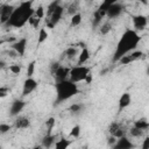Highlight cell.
Instances as JSON below:
<instances>
[{
    "instance_id": "36",
    "label": "cell",
    "mask_w": 149,
    "mask_h": 149,
    "mask_svg": "<svg viewBox=\"0 0 149 149\" xmlns=\"http://www.w3.org/2000/svg\"><path fill=\"white\" fill-rule=\"evenodd\" d=\"M10 92L9 87H6V86H1L0 87V98H5L8 93Z\"/></svg>"
},
{
    "instance_id": "32",
    "label": "cell",
    "mask_w": 149,
    "mask_h": 149,
    "mask_svg": "<svg viewBox=\"0 0 149 149\" xmlns=\"http://www.w3.org/2000/svg\"><path fill=\"white\" fill-rule=\"evenodd\" d=\"M79 135H80V126L76 125V126H73V127L71 128V130H70V136L77 139V137H79Z\"/></svg>"
},
{
    "instance_id": "6",
    "label": "cell",
    "mask_w": 149,
    "mask_h": 149,
    "mask_svg": "<svg viewBox=\"0 0 149 149\" xmlns=\"http://www.w3.org/2000/svg\"><path fill=\"white\" fill-rule=\"evenodd\" d=\"M91 72V69L85 66V65H76L72 66L70 69V77L69 79L72 80L73 83H80V81H85L86 78L88 77Z\"/></svg>"
},
{
    "instance_id": "4",
    "label": "cell",
    "mask_w": 149,
    "mask_h": 149,
    "mask_svg": "<svg viewBox=\"0 0 149 149\" xmlns=\"http://www.w3.org/2000/svg\"><path fill=\"white\" fill-rule=\"evenodd\" d=\"M63 14H64V7L61 3V0L51 1L48 5L47 10H45V17H47L45 19V27L49 29L55 28L59 23Z\"/></svg>"
},
{
    "instance_id": "26",
    "label": "cell",
    "mask_w": 149,
    "mask_h": 149,
    "mask_svg": "<svg viewBox=\"0 0 149 149\" xmlns=\"http://www.w3.org/2000/svg\"><path fill=\"white\" fill-rule=\"evenodd\" d=\"M81 22V14L80 13H76L74 15L71 16V21H70V26L71 27H77L79 26Z\"/></svg>"
},
{
    "instance_id": "14",
    "label": "cell",
    "mask_w": 149,
    "mask_h": 149,
    "mask_svg": "<svg viewBox=\"0 0 149 149\" xmlns=\"http://www.w3.org/2000/svg\"><path fill=\"white\" fill-rule=\"evenodd\" d=\"M134 147H135V144L126 135H123V136H121L116 140V143L114 144L113 148L114 149H130V148H134Z\"/></svg>"
},
{
    "instance_id": "7",
    "label": "cell",
    "mask_w": 149,
    "mask_h": 149,
    "mask_svg": "<svg viewBox=\"0 0 149 149\" xmlns=\"http://www.w3.org/2000/svg\"><path fill=\"white\" fill-rule=\"evenodd\" d=\"M123 9H125V6L120 1L114 2V3H112L111 6L107 7V9H106V16L108 19H115V17H118V16H120L122 14Z\"/></svg>"
},
{
    "instance_id": "1",
    "label": "cell",
    "mask_w": 149,
    "mask_h": 149,
    "mask_svg": "<svg viewBox=\"0 0 149 149\" xmlns=\"http://www.w3.org/2000/svg\"><path fill=\"white\" fill-rule=\"evenodd\" d=\"M140 41H141V37L135 29H126L116 43V47L113 54V62L116 63L120 61L121 57L136 50Z\"/></svg>"
},
{
    "instance_id": "8",
    "label": "cell",
    "mask_w": 149,
    "mask_h": 149,
    "mask_svg": "<svg viewBox=\"0 0 149 149\" xmlns=\"http://www.w3.org/2000/svg\"><path fill=\"white\" fill-rule=\"evenodd\" d=\"M14 8H15V6L9 5V3H2L0 6V23L2 26H5L8 22L10 15L14 12Z\"/></svg>"
},
{
    "instance_id": "29",
    "label": "cell",
    "mask_w": 149,
    "mask_h": 149,
    "mask_svg": "<svg viewBox=\"0 0 149 149\" xmlns=\"http://www.w3.org/2000/svg\"><path fill=\"white\" fill-rule=\"evenodd\" d=\"M111 29H112V24L109 22H105V23L100 24V34H102V35L108 34L111 31Z\"/></svg>"
},
{
    "instance_id": "40",
    "label": "cell",
    "mask_w": 149,
    "mask_h": 149,
    "mask_svg": "<svg viewBox=\"0 0 149 149\" xmlns=\"http://www.w3.org/2000/svg\"><path fill=\"white\" fill-rule=\"evenodd\" d=\"M146 74L149 77V65H148V66H147V69H146Z\"/></svg>"
},
{
    "instance_id": "27",
    "label": "cell",
    "mask_w": 149,
    "mask_h": 149,
    "mask_svg": "<svg viewBox=\"0 0 149 149\" xmlns=\"http://www.w3.org/2000/svg\"><path fill=\"white\" fill-rule=\"evenodd\" d=\"M129 134H130L132 137H141V136H143L144 130H142V129H140V128L133 126V127L130 128V130H129Z\"/></svg>"
},
{
    "instance_id": "30",
    "label": "cell",
    "mask_w": 149,
    "mask_h": 149,
    "mask_svg": "<svg viewBox=\"0 0 149 149\" xmlns=\"http://www.w3.org/2000/svg\"><path fill=\"white\" fill-rule=\"evenodd\" d=\"M36 68V61H31L27 66V77H33Z\"/></svg>"
},
{
    "instance_id": "20",
    "label": "cell",
    "mask_w": 149,
    "mask_h": 149,
    "mask_svg": "<svg viewBox=\"0 0 149 149\" xmlns=\"http://www.w3.org/2000/svg\"><path fill=\"white\" fill-rule=\"evenodd\" d=\"M90 56H91V54H90V50H88V48H86V47H84L81 50H80V52H79V55H78V65H84L88 59H90Z\"/></svg>"
},
{
    "instance_id": "15",
    "label": "cell",
    "mask_w": 149,
    "mask_h": 149,
    "mask_svg": "<svg viewBox=\"0 0 149 149\" xmlns=\"http://www.w3.org/2000/svg\"><path fill=\"white\" fill-rule=\"evenodd\" d=\"M108 132H109L111 135H113V136H115L118 139L123 136V135H126V132H125L123 127L119 122H112L109 125V127H108Z\"/></svg>"
},
{
    "instance_id": "38",
    "label": "cell",
    "mask_w": 149,
    "mask_h": 149,
    "mask_svg": "<svg viewBox=\"0 0 149 149\" xmlns=\"http://www.w3.org/2000/svg\"><path fill=\"white\" fill-rule=\"evenodd\" d=\"M141 148L142 149H149V136L144 137V140H143V142L141 144Z\"/></svg>"
},
{
    "instance_id": "9",
    "label": "cell",
    "mask_w": 149,
    "mask_h": 149,
    "mask_svg": "<svg viewBox=\"0 0 149 149\" xmlns=\"http://www.w3.org/2000/svg\"><path fill=\"white\" fill-rule=\"evenodd\" d=\"M38 86V83L33 77H27L22 85V97H27L30 93H33Z\"/></svg>"
},
{
    "instance_id": "34",
    "label": "cell",
    "mask_w": 149,
    "mask_h": 149,
    "mask_svg": "<svg viewBox=\"0 0 149 149\" xmlns=\"http://www.w3.org/2000/svg\"><path fill=\"white\" fill-rule=\"evenodd\" d=\"M10 128H12V126L10 125H8V123H0V134L1 135H5L6 133H8L9 130H10Z\"/></svg>"
},
{
    "instance_id": "35",
    "label": "cell",
    "mask_w": 149,
    "mask_h": 149,
    "mask_svg": "<svg viewBox=\"0 0 149 149\" xmlns=\"http://www.w3.org/2000/svg\"><path fill=\"white\" fill-rule=\"evenodd\" d=\"M35 15L38 17V19H43L45 16V10L42 6H38L36 9H35Z\"/></svg>"
},
{
    "instance_id": "3",
    "label": "cell",
    "mask_w": 149,
    "mask_h": 149,
    "mask_svg": "<svg viewBox=\"0 0 149 149\" xmlns=\"http://www.w3.org/2000/svg\"><path fill=\"white\" fill-rule=\"evenodd\" d=\"M55 91H56V98L54 105L57 106L74 97L79 92V88L77 83H73L70 79H65L62 81H57L55 84Z\"/></svg>"
},
{
    "instance_id": "2",
    "label": "cell",
    "mask_w": 149,
    "mask_h": 149,
    "mask_svg": "<svg viewBox=\"0 0 149 149\" xmlns=\"http://www.w3.org/2000/svg\"><path fill=\"white\" fill-rule=\"evenodd\" d=\"M33 3L34 0L21 1L17 6H15L13 14L10 15L8 22L5 26L12 28H22L35 15V9L33 7Z\"/></svg>"
},
{
    "instance_id": "19",
    "label": "cell",
    "mask_w": 149,
    "mask_h": 149,
    "mask_svg": "<svg viewBox=\"0 0 149 149\" xmlns=\"http://www.w3.org/2000/svg\"><path fill=\"white\" fill-rule=\"evenodd\" d=\"M56 139H57L56 135H54V134H51V133H50V134L47 133V135L43 136V139H42V141H41V144H42L43 148H51L52 146H55Z\"/></svg>"
},
{
    "instance_id": "13",
    "label": "cell",
    "mask_w": 149,
    "mask_h": 149,
    "mask_svg": "<svg viewBox=\"0 0 149 149\" xmlns=\"http://www.w3.org/2000/svg\"><path fill=\"white\" fill-rule=\"evenodd\" d=\"M27 42H28L27 37H22L20 40H16L15 42H13L10 44V48L14 49L19 54V56H23L26 52V49H27Z\"/></svg>"
},
{
    "instance_id": "5",
    "label": "cell",
    "mask_w": 149,
    "mask_h": 149,
    "mask_svg": "<svg viewBox=\"0 0 149 149\" xmlns=\"http://www.w3.org/2000/svg\"><path fill=\"white\" fill-rule=\"evenodd\" d=\"M50 72H51V76L55 79V83L62 81V80H65V79H69V77H70V68L64 66V65H61L58 62L51 63V65H50Z\"/></svg>"
},
{
    "instance_id": "22",
    "label": "cell",
    "mask_w": 149,
    "mask_h": 149,
    "mask_svg": "<svg viewBox=\"0 0 149 149\" xmlns=\"http://www.w3.org/2000/svg\"><path fill=\"white\" fill-rule=\"evenodd\" d=\"M49 37V34L45 28H41L38 31V37H37V45H41L42 43H44Z\"/></svg>"
},
{
    "instance_id": "25",
    "label": "cell",
    "mask_w": 149,
    "mask_h": 149,
    "mask_svg": "<svg viewBox=\"0 0 149 149\" xmlns=\"http://www.w3.org/2000/svg\"><path fill=\"white\" fill-rule=\"evenodd\" d=\"M134 126L137 127V128H140V129H142V130H147V129L149 128V122H148L144 118H142V119L136 120V121L134 122Z\"/></svg>"
},
{
    "instance_id": "23",
    "label": "cell",
    "mask_w": 149,
    "mask_h": 149,
    "mask_svg": "<svg viewBox=\"0 0 149 149\" xmlns=\"http://www.w3.org/2000/svg\"><path fill=\"white\" fill-rule=\"evenodd\" d=\"M118 1H120V0H104L102 3L99 6V8H98L97 10H99L100 13H102V14L106 16V9H107V7L111 6V5L114 3V2H118Z\"/></svg>"
},
{
    "instance_id": "11",
    "label": "cell",
    "mask_w": 149,
    "mask_h": 149,
    "mask_svg": "<svg viewBox=\"0 0 149 149\" xmlns=\"http://www.w3.org/2000/svg\"><path fill=\"white\" fill-rule=\"evenodd\" d=\"M142 56H143V52H142L141 50H137V49H136V50H134V51L127 54L126 56L121 57L120 61H119V63L122 64V65H128V64H130V63H133V62H136V61L140 59Z\"/></svg>"
},
{
    "instance_id": "16",
    "label": "cell",
    "mask_w": 149,
    "mask_h": 149,
    "mask_svg": "<svg viewBox=\"0 0 149 149\" xmlns=\"http://www.w3.org/2000/svg\"><path fill=\"white\" fill-rule=\"evenodd\" d=\"M14 127L16 129H26V128L30 127V120L27 116L17 115L15 121H14Z\"/></svg>"
},
{
    "instance_id": "18",
    "label": "cell",
    "mask_w": 149,
    "mask_h": 149,
    "mask_svg": "<svg viewBox=\"0 0 149 149\" xmlns=\"http://www.w3.org/2000/svg\"><path fill=\"white\" fill-rule=\"evenodd\" d=\"M130 102H132V95H130V93H128V92L122 93L121 97L119 98V109L122 111V109L127 108L130 105Z\"/></svg>"
},
{
    "instance_id": "21",
    "label": "cell",
    "mask_w": 149,
    "mask_h": 149,
    "mask_svg": "<svg viewBox=\"0 0 149 149\" xmlns=\"http://www.w3.org/2000/svg\"><path fill=\"white\" fill-rule=\"evenodd\" d=\"M79 5H80L79 0H73V1L68 6V8H66L68 14L72 16V15H74L76 13H79Z\"/></svg>"
},
{
    "instance_id": "41",
    "label": "cell",
    "mask_w": 149,
    "mask_h": 149,
    "mask_svg": "<svg viewBox=\"0 0 149 149\" xmlns=\"http://www.w3.org/2000/svg\"><path fill=\"white\" fill-rule=\"evenodd\" d=\"M141 1H142L143 3H147V1H146V0H141Z\"/></svg>"
},
{
    "instance_id": "17",
    "label": "cell",
    "mask_w": 149,
    "mask_h": 149,
    "mask_svg": "<svg viewBox=\"0 0 149 149\" xmlns=\"http://www.w3.org/2000/svg\"><path fill=\"white\" fill-rule=\"evenodd\" d=\"M79 52H80L79 49H78L76 45H72V47H69V48H66V49L64 50L63 57L66 58V59H69V61H72V59H74L76 57H78Z\"/></svg>"
},
{
    "instance_id": "31",
    "label": "cell",
    "mask_w": 149,
    "mask_h": 149,
    "mask_svg": "<svg viewBox=\"0 0 149 149\" xmlns=\"http://www.w3.org/2000/svg\"><path fill=\"white\" fill-rule=\"evenodd\" d=\"M8 70L13 74H20V72L22 70V66H21V64H12V65L8 66Z\"/></svg>"
},
{
    "instance_id": "39",
    "label": "cell",
    "mask_w": 149,
    "mask_h": 149,
    "mask_svg": "<svg viewBox=\"0 0 149 149\" xmlns=\"http://www.w3.org/2000/svg\"><path fill=\"white\" fill-rule=\"evenodd\" d=\"M0 68H1V69H3V68H5V62H3V59H1V61H0Z\"/></svg>"
},
{
    "instance_id": "12",
    "label": "cell",
    "mask_w": 149,
    "mask_h": 149,
    "mask_svg": "<svg viewBox=\"0 0 149 149\" xmlns=\"http://www.w3.org/2000/svg\"><path fill=\"white\" fill-rule=\"evenodd\" d=\"M24 106H26V101L24 100L19 99V98L14 99L12 101V104H10V107H9V115L10 116H17L22 112Z\"/></svg>"
},
{
    "instance_id": "33",
    "label": "cell",
    "mask_w": 149,
    "mask_h": 149,
    "mask_svg": "<svg viewBox=\"0 0 149 149\" xmlns=\"http://www.w3.org/2000/svg\"><path fill=\"white\" fill-rule=\"evenodd\" d=\"M45 126H47V129H48V134H50L51 133V130H52V128H54V126H55V119L54 118H49L48 120H47V122H45Z\"/></svg>"
},
{
    "instance_id": "37",
    "label": "cell",
    "mask_w": 149,
    "mask_h": 149,
    "mask_svg": "<svg viewBox=\"0 0 149 149\" xmlns=\"http://www.w3.org/2000/svg\"><path fill=\"white\" fill-rule=\"evenodd\" d=\"M116 140H118V137H115V136H113V135H109L108 139H107V143H108V146L113 148L114 144L116 143Z\"/></svg>"
},
{
    "instance_id": "28",
    "label": "cell",
    "mask_w": 149,
    "mask_h": 149,
    "mask_svg": "<svg viewBox=\"0 0 149 149\" xmlns=\"http://www.w3.org/2000/svg\"><path fill=\"white\" fill-rule=\"evenodd\" d=\"M84 108H85V107H84V105H83V104L73 102V104L69 107V111H70L71 113H79V112H81Z\"/></svg>"
},
{
    "instance_id": "10",
    "label": "cell",
    "mask_w": 149,
    "mask_h": 149,
    "mask_svg": "<svg viewBox=\"0 0 149 149\" xmlns=\"http://www.w3.org/2000/svg\"><path fill=\"white\" fill-rule=\"evenodd\" d=\"M132 21H133V26L134 29L136 31H142L146 29L147 24H148V17L146 15L142 14H136L132 16Z\"/></svg>"
},
{
    "instance_id": "24",
    "label": "cell",
    "mask_w": 149,
    "mask_h": 149,
    "mask_svg": "<svg viewBox=\"0 0 149 149\" xmlns=\"http://www.w3.org/2000/svg\"><path fill=\"white\" fill-rule=\"evenodd\" d=\"M70 144H71V141H70V140L61 139V140L56 141L55 147H56V149H66L68 147H70Z\"/></svg>"
}]
</instances>
